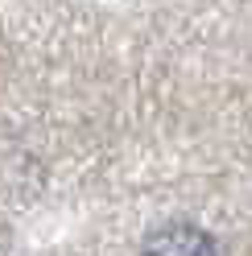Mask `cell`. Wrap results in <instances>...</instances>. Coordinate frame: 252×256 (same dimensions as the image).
<instances>
[{"mask_svg":"<svg viewBox=\"0 0 252 256\" xmlns=\"http://www.w3.org/2000/svg\"><path fill=\"white\" fill-rule=\"evenodd\" d=\"M140 256H224V248L194 223H166L140 244Z\"/></svg>","mask_w":252,"mask_h":256,"instance_id":"1","label":"cell"}]
</instances>
